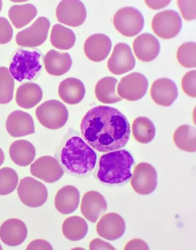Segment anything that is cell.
Returning a JSON list of instances; mask_svg holds the SVG:
<instances>
[{
    "instance_id": "f1b7e54d",
    "label": "cell",
    "mask_w": 196,
    "mask_h": 250,
    "mask_svg": "<svg viewBox=\"0 0 196 250\" xmlns=\"http://www.w3.org/2000/svg\"><path fill=\"white\" fill-rule=\"evenodd\" d=\"M38 10L32 4L13 5L9 10V20L16 29H21L36 18Z\"/></svg>"
},
{
    "instance_id": "836d02e7",
    "label": "cell",
    "mask_w": 196,
    "mask_h": 250,
    "mask_svg": "<svg viewBox=\"0 0 196 250\" xmlns=\"http://www.w3.org/2000/svg\"><path fill=\"white\" fill-rule=\"evenodd\" d=\"M19 176L13 168L0 169V196L13 193L18 187Z\"/></svg>"
},
{
    "instance_id": "2e32d148",
    "label": "cell",
    "mask_w": 196,
    "mask_h": 250,
    "mask_svg": "<svg viewBox=\"0 0 196 250\" xmlns=\"http://www.w3.org/2000/svg\"><path fill=\"white\" fill-rule=\"evenodd\" d=\"M150 95L156 104L170 107L178 98V88L171 79L162 78L157 79L152 84Z\"/></svg>"
},
{
    "instance_id": "7c38bea8",
    "label": "cell",
    "mask_w": 196,
    "mask_h": 250,
    "mask_svg": "<svg viewBox=\"0 0 196 250\" xmlns=\"http://www.w3.org/2000/svg\"><path fill=\"white\" fill-rule=\"evenodd\" d=\"M56 17L64 25L78 27L87 19V9L84 4L78 0H64L58 5Z\"/></svg>"
},
{
    "instance_id": "6da1fadb",
    "label": "cell",
    "mask_w": 196,
    "mask_h": 250,
    "mask_svg": "<svg viewBox=\"0 0 196 250\" xmlns=\"http://www.w3.org/2000/svg\"><path fill=\"white\" fill-rule=\"evenodd\" d=\"M80 132L87 144L102 153L120 150L128 143L130 125L123 113L109 106H96L86 113Z\"/></svg>"
},
{
    "instance_id": "603a6c76",
    "label": "cell",
    "mask_w": 196,
    "mask_h": 250,
    "mask_svg": "<svg viewBox=\"0 0 196 250\" xmlns=\"http://www.w3.org/2000/svg\"><path fill=\"white\" fill-rule=\"evenodd\" d=\"M46 72L54 76H61L71 69L72 59L68 52H59L55 49L48 51L44 58Z\"/></svg>"
},
{
    "instance_id": "74e56055",
    "label": "cell",
    "mask_w": 196,
    "mask_h": 250,
    "mask_svg": "<svg viewBox=\"0 0 196 250\" xmlns=\"http://www.w3.org/2000/svg\"><path fill=\"white\" fill-rule=\"evenodd\" d=\"M13 29L10 22L5 17H0V44L5 45L13 40Z\"/></svg>"
},
{
    "instance_id": "4dcf8cb0",
    "label": "cell",
    "mask_w": 196,
    "mask_h": 250,
    "mask_svg": "<svg viewBox=\"0 0 196 250\" xmlns=\"http://www.w3.org/2000/svg\"><path fill=\"white\" fill-rule=\"evenodd\" d=\"M50 41L55 48L60 50H68L75 45L76 36L72 29L56 24L52 27Z\"/></svg>"
},
{
    "instance_id": "f546056e",
    "label": "cell",
    "mask_w": 196,
    "mask_h": 250,
    "mask_svg": "<svg viewBox=\"0 0 196 250\" xmlns=\"http://www.w3.org/2000/svg\"><path fill=\"white\" fill-rule=\"evenodd\" d=\"M173 141L179 150L194 153L196 151V129L191 125H182L175 130Z\"/></svg>"
},
{
    "instance_id": "7bdbcfd3",
    "label": "cell",
    "mask_w": 196,
    "mask_h": 250,
    "mask_svg": "<svg viewBox=\"0 0 196 250\" xmlns=\"http://www.w3.org/2000/svg\"><path fill=\"white\" fill-rule=\"evenodd\" d=\"M4 160H5V156H4L3 151L2 149L0 148V166H2Z\"/></svg>"
},
{
    "instance_id": "d4e9b609",
    "label": "cell",
    "mask_w": 196,
    "mask_h": 250,
    "mask_svg": "<svg viewBox=\"0 0 196 250\" xmlns=\"http://www.w3.org/2000/svg\"><path fill=\"white\" fill-rule=\"evenodd\" d=\"M42 97L43 91L39 85L36 83H24L16 91V104L25 109H30L41 102Z\"/></svg>"
},
{
    "instance_id": "83f0119b",
    "label": "cell",
    "mask_w": 196,
    "mask_h": 250,
    "mask_svg": "<svg viewBox=\"0 0 196 250\" xmlns=\"http://www.w3.org/2000/svg\"><path fill=\"white\" fill-rule=\"evenodd\" d=\"M88 225L84 219L78 216L68 217L62 225V232L64 237L71 241H79L88 234Z\"/></svg>"
},
{
    "instance_id": "d6a6232c",
    "label": "cell",
    "mask_w": 196,
    "mask_h": 250,
    "mask_svg": "<svg viewBox=\"0 0 196 250\" xmlns=\"http://www.w3.org/2000/svg\"><path fill=\"white\" fill-rule=\"evenodd\" d=\"M14 88V79L9 70L0 67V104H9L13 101Z\"/></svg>"
},
{
    "instance_id": "ac0fdd59",
    "label": "cell",
    "mask_w": 196,
    "mask_h": 250,
    "mask_svg": "<svg viewBox=\"0 0 196 250\" xmlns=\"http://www.w3.org/2000/svg\"><path fill=\"white\" fill-rule=\"evenodd\" d=\"M28 229L24 222L19 219L5 220L0 227V239L9 247H18L25 242Z\"/></svg>"
},
{
    "instance_id": "f35d334b",
    "label": "cell",
    "mask_w": 196,
    "mask_h": 250,
    "mask_svg": "<svg viewBox=\"0 0 196 250\" xmlns=\"http://www.w3.org/2000/svg\"><path fill=\"white\" fill-rule=\"evenodd\" d=\"M149 246L144 240L141 239H134V240H130L125 246V250H148Z\"/></svg>"
},
{
    "instance_id": "60d3db41",
    "label": "cell",
    "mask_w": 196,
    "mask_h": 250,
    "mask_svg": "<svg viewBox=\"0 0 196 250\" xmlns=\"http://www.w3.org/2000/svg\"><path fill=\"white\" fill-rule=\"evenodd\" d=\"M89 249L91 250H115V248L112 245H111L110 243L103 241V240H100V239H94L93 240H91L89 244Z\"/></svg>"
},
{
    "instance_id": "5b68a950",
    "label": "cell",
    "mask_w": 196,
    "mask_h": 250,
    "mask_svg": "<svg viewBox=\"0 0 196 250\" xmlns=\"http://www.w3.org/2000/svg\"><path fill=\"white\" fill-rule=\"evenodd\" d=\"M36 115L41 125L51 130L61 128L68 120V108L56 100L47 101L39 106Z\"/></svg>"
},
{
    "instance_id": "ba28073f",
    "label": "cell",
    "mask_w": 196,
    "mask_h": 250,
    "mask_svg": "<svg viewBox=\"0 0 196 250\" xmlns=\"http://www.w3.org/2000/svg\"><path fill=\"white\" fill-rule=\"evenodd\" d=\"M182 19L176 11L167 9L157 13L152 20V29L163 40L178 36L182 29Z\"/></svg>"
},
{
    "instance_id": "8fae6325",
    "label": "cell",
    "mask_w": 196,
    "mask_h": 250,
    "mask_svg": "<svg viewBox=\"0 0 196 250\" xmlns=\"http://www.w3.org/2000/svg\"><path fill=\"white\" fill-rule=\"evenodd\" d=\"M130 179L133 189L139 194H150L157 189V170L148 163L138 164L134 168V174H132Z\"/></svg>"
},
{
    "instance_id": "ab89813d",
    "label": "cell",
    "mask_w": 196,
    "mask_h": 250,
    "mask_svg": "<svg viewBox=\"0 0 196 250\" xmlns=\"http://www.w3.org/2000/svg\"><path fill=\"white\" fill-rule=\"evenodd\" d=\"M27 250H52L50 243L44 240H36L31 242L29 245L27 246Z\"/></svg>"
},
{
    "instance_id": "9a60e30c",
    "label": "cell",
    "mask_w": 196,
    "mask_h": 250,
    "mask_svg": "<svg viewBox=\"0 0 196 250\" xmlns=\"http://www.w3.org/2000/svg\"><path fill=\"white\" fill-rule=\"evenodd\" d=\"M97 232L105 240L114 241L124 235L126 224L120 215L109 213L103 215L97 224Z\"/></svg>"
},
{
    "instance_id": "4fadbf2b",
    "label": "cell",
    "mask_w": 196,
    "mask_h": 250,
    "mask_svg": "<svg viewBox=\"0 0 196 250\" xmlns=\"http://www.w3.org/2000/svg\"><path fill=\"white\" fill-rule=\"evenodd\" d=\"M30 172L33 177L48 184L59 181L64 173L60 163L51 156H43L36 160L31 165Z\"/></svg>"
},
{
    "instance_id": "cb8c5ba5",
    "label": "cell",
    "mask_w": 196,
    "mask_h": 250,
    "mask_svg": "<svg viewBox=\"0 0 196 250\" xmlns=\"http://www.w3.org/2000/svg\"><path fill=\"white\" fill-rule=\"evenodd\" d=\"M85 93V86L80 79L68 78L59 84V97L67 104H78L84 99Z\"/></svg>"
},
{
    "instance_id": "484cf974",
    "label": "cell",
    "mask_w": 196,
    "mask_h": 250,
    "mask_svg": "<svg viewBox=\"0 0 196 250\" xmlns=\"http://www.w3.org/2000/svg\"><path fill=\"white\" fill-rule=\"evenodd\" d=\"M36 150L34 145L26 140H18L9 147V156L16 165L27 167L34 161Z\"/></svg>"
},
{
    "instance_id": "277c9868",
    "label": "cell",
    "mask_w": 196,
    "mask_h": 250,
    "mask_svg": "<svg viewBox=\"0 0 196 250\" xmlns=\"http://www.w3.org/2000/svg\"><path fill=\"white\" fill-rule=\"evenodd\" d=\"M41 54L39 51L19 49L9 64V72L13 79L22 83L32 81L41 72Z\"/></svg>"
},
{
    "instance_id": "9c48e42d",
    "label": "cell",
    "mask_w": 196,
    "mask_h": 250,
    "mask_svg": "<svg viewBox=\"0 0 196 250\" xmlns=\"http://www.w3.org/2000/svg\"><path fill=\"white\" fill-rule=\"evenodd\" d=\"M50 25V21L46 17H39L30 27L16 35V43L20 46L26 48L40 46L47 40Z\"/></svg>"
},
{
    "instance_id": "8992f818",
    "label": "cell",
    "mask_w": 196,
    "mask_h": 250,
    "mask_svg": "<svg viewBox=\"0 0 196 250\" xmlns=\"http://www.w3.org/2000/svg\"><path fill=\"white\" fill-rule=\"evenodd\" d=\"M113 23L120 34L127 37H133L143 30L144 17L137 9L127 6L122 8L115 13Z\"/></svg>"
},
{
    "instance_id": "1f68e13d",
    "label": "cell",
    "mask_w": 196,
    "mask_h": 250,
    "mask_svg": "<svg viewBox=\"0 0 196 250\" xmlns=\"http://www.w3.org/2000/svg\"><path fill=\"white\" fill-rule=\"evenodd\" d=\"M132 132L136 141L141 144H149L156 137L155 125L146 117H139L133 122Z\"/></svg>"
},
{
    "instance_id": "52a82bcc",
    "label": "cell",
    "mask_w": 196,
    "mask_h": 250,
    "mask_svg": "<svg viewBox=\"0 0 196 250\" xmlns=\"http://www.w3.org/2000/svg\"><path fill=\"white\" fill-rule=\"evenodd\" d=\"M18 195L22 204L29 208H37L46 203L48 189L40 181L26 177L20 181Z\"/></svg>"
},
{
    "instance_id": "ffe728a7",
    "label": "cell",
    "mask_w": 196,
    "mask_h": 250,
    "mask_svg": "<svg viewBox=\"0 0 196 250\" xmlns=\"http://www.w3.org/2000/svg\"><path fill=\"white\" fill-rule=\"evenodd\" d=\"M5 127L8 134L13 138H20L35 133V124L29 113L15 111L8 117Z\"/></svg>"
},
{
    "instance_id": "e575fe53",
    "label": "cell",
    "mask_w": 196,
    "mask_h": 250,
    "mask_svg": "<svg viewBox=\"0 0 196 250\" xmlns=\"http://www.w3.org/2000/svg\"><path fill=\"white\" fill-rule=\"evenodd\" d=\"M177 59L184 68H196V44L193 42L184 43L177 51Z\"/></svg>"
},
{
    "instance_id": "d6986e66",
    "label": "cell",
    "mask_w": 196,
    "mask_h": 250,
    "mask_svg": "<svg viewBox=\"0 0 196 250\" xmlns=\"http://www.w3.org/2000/svg\"><path fill=\"white\" fill-rule=\"evenodd\" d=\"M133 48L137 58L143 62L154 61L161 49L159 40L150 33H143L136 38Z\"/></svg>"
},
{
    "instance_id": "30bf717a",
    "label": "cell",
    "mask_w": 196,
    "mask_h": 250,
    "mask_svg": "<svg viewBox=\"0 0 196 250\" xmlns=\"http://www.w3.org/2000/svg\"><path fill=\"white\" fill-rule=\"evenodd\" d=\"M149 82L143 74L134 72L125 76L118 85V95L125 100L135 102L146 95Z\"/></svg>"
},
{
    "instance_id": "7a4b0ae2",
    "label": "cell",
    "mask_w": 196,
    "mask_h": 250,
    "mask_svg": "<svg viewBox=\"0 0 196 250\" xmlns=\"http://www.w3.org/2000/svg\"><path fill=\"white\" fill-rule=\"evenodd\" d=\"M59 157L63 167L74 175H86L96 166V153L79 136H72L64 142Z\"/></svg>"
},
{
    "instance_id": "b9f144b4",
    "label": "cell",
    "mask_w": 196,
    "mask_h": 250,
    "mask_svg": "<svg viewBox=\"0 0 196 250\" xmlns=\"http://www.w3.org/2000/svg\"><path fill=\"white\" fill-rule=\"evenodd\" d=\"M145 2L150 9H154V10H159V9H163V8L167 6L170 3V1H150V0H146Z\"/></svg>"
},
{
    "instance_id": "44dd1931",
    "label": "cell",
    "mask_w": 196,
    "mask_h": 250,
    "mask_svg": "<svg viewBox=\"0 0 196 250\" xmlns=\"http://www.w3.org/2000/svg\"><path fill=\"white\" fill-rule=\"evenodd\" d=\"M107 209V201L101 193L95 190L84 193L81 200L80 210L88 221L96 223L98 219L105 213Z\"/></svg>"
},
{
    "instance_id": "8d00e7d4",
    "label": "cell",
    "mask_w": 196,
    "mask_h": 250,
    "mask_svg": "<svg viewBox=\"0 0 196 250\" xmlns=\"http://www.w3.org/2000/svg\"><path fill=\"white\" fill-rule=\"evenodd\" d=\"M182 17L186 21H193L196 19V1H185L179 0L177 1Z\"/></svg>"
},
{
    "instance_id": "d590c367",
    "label": "cell",
    "mask_w": 196,
    "mask_h": 250,
    "mask_svg": "<svg viewBox=\"0 0 196 250\" xmlns=\"http://www.w3.org/2000/svg\"><path fill=\"white\" fill-rule=\"evenodd\" d=\"M182 88L188 96L196 97V71L193 70L184 75L182 79Z\"/></svg>"
},
{
    "instance_id": "e0dca14e",
    "label": "cell",
    "mask_w": 196,
    "mask_h": 250,
    "mask_svg": "<svg viewBox=\"0 0 196 250\" xmlns=\"http://www.w3.org/2000/svg\"><path fill=\"white\" fill-rule=\"evenodd\" d=\"M112 48V41L107 35L98 33L89 36L84 42L86 56L95 62L105 60Z\"/></svg>"
},
{
    "instance_id": "5bb4252c",
    "label": "cell",
    "mask_w": 196,
    "mask_h": 250,
    "mask_svg": "<svg viewBox=\"0 0 196 250\" xmlns=\"http://www.w3.org/2000/svg\"><path fill=\"white\" fill-rule=\"evenodd\" d=\"M135 65V58L130 45L123 42L117 44L107 62L110 72L114 75H123L134 69Z\"/></svg>"
},
{
    "instance_id": "ee69618b",
    "label": "cell",
    "mask_w": 196,
    "mask_h": 250,
    "mask_svg": "<svg viewBox=\"0 0 196 250\" xmlns=\"http://www.w3.org/2000/svg\"><path fill=\"white\" fill-rule=\"evenodd\" d=\"M2 1H0V12H1V10H2Z\"/></svg>"
},
{
    "instance_id": "4316f807",
    "label": "cell",
    "mask_w": 196,
    "mask_h": 250,
    "mask_svg": "<svg viewBox=\"0 0 196 250\" xmlns=\"http://www.w3.org/2000/svg\"><path fill=\"white\" fill-rule=\"evenodd\" d=\"M118 79L114 77H105L98 81L95 86L97 99L103 104H114L122 101L117 94Z\"/></svg>"
},
{
    "instance_id": "f6af8a7d",
    "label": "cell",
    "mask_w": 196,
    "mask_h": 250,
    "mask_svg": "<svg viewBox=\"0 0 196 250\" xmlns=\"http://www.w3.org/2000/svg\"><path fill=\"white\" fill-rule=\"evenodd\" d=\"M2 250V246L0 245V250Z\"/></svg>"
},
{
    "instance_id": "3957f363",
    "label": "cell",
    "mask_w": 196,
    "mask_h": 250,
    "mask_svg": "<svg viewBox=\"0 0 196 250\" xmlns=\"http://www.w3.org/2000/svg\"><path fill=\"white\" fill-rule=\"evenodd\" d=\"M133 156L126 150H114L101 156L98 181L106 185H121L132 177Z\"/></svg>"
},
{
    "instance_id": "7402d4cb",
    "label": "cell",
    "mask_w": 196,
    "mask_h": 250,
    "mask_svg": "<svg viewBox=\"0 0 196 250\" xmlns=\"http://www.w3.org/2000/svg\"><path fill=\"white\" fill-rule=\"evenodd\" d=\"M80 195L78 189L72 185L59 189L55 199L56 209L61 214H71L78 208Z\"/></svg>"
}]
</instances>
